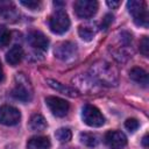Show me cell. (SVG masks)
I'll return each instance as SVG.
<instances>
[{
    "label": "cell",
    "mask_w": 149,
    "mask_h": 149,
    "mask_svg": "<svg viewBox=\"0 0 149 149\" xmlns=\"http://www.w3.org/2000/svg\"><path fill=\"white\" fill-rule=\"evenodd\" d=\"M92 77L102 85L115 86L118 84V71L107 62H97L93 64Z\"/></svg>",
    "instance_id": "6da1fadb"
},
{
    "label": "cell",
    "mask_w": 149,
    "mask_h": 149,
    "mask_svg": "<svg viewBox=\"0 0 149 149\" xmlns=\"http://www.w3.org/2000/svg\"><path fill=\"white\" fill-rule=\"evenodd\" d=\"M49 28L55 34H64L70 28V19L68 13L59 8L56 9L49 17Z\"/></svg>",
    "instance_id": "7a4b0ae2"
},
{
    "label": "cell",
    "mask_w": 149,
    "mask_h": 149,
    "mask_svg": "<svg viewBox=\"0 0 149 149\" xmlns=\"http://www.w3.org/2000/svg\"><path fill=\"white\" fill-rule=\"evenodd\" d=\"M127 8H128V12L132 14L135 24L140 27H144V28L148 27V21H149L148 10L143 1L130 0L127 2Z\"/></svg>",
    "instance_id": "3957f363"
},
{
    "label": "cell",
    "mask_w": 149,
    "mask_h": 149,
    "mask_svg": "<svg viewBox=\"0 0 149 149\" xmlns=\"http://www.w3.org/2000/svg\"><path fill=\"white\" fill-rule=\"evenodd\" d=\"M15 86L14 88L12 90V97L15 98L16 100H20V101H23V102H27L31 99L33 97V91H31V87L28 83V80L26 79V77L20 73L15 77Z\"/></svg>",
    "instance_id": "277c9868"
},
{
    "label": "cell",
    "mask_w": 149,
    "mask_h": 149,
    "mask_svg": "<svg viewBox=\"0 0 149 149\" xmlns=\"http://www.w3.org/2000/svg\"><path fill=\"white\" fill-rule=\"evenodd\" d=\"M81 119L85 125L90 127H101L105 123V118L102 113L93 105H85L81 111Z\"/></svg>",
    "instance_id": "5b68a950"
},
{
    "label": "cell",
    "mask_w": 149,
    "mask_h": 149,
    "mask_svg": "<svg viewBox=\"0 0 149 149\" xmlns=\"http://www.w3.org/2000/svg\"><path fill=\"white\" fill-rule=\"evenodd\" d=\"M74 13L80 19H90L95 15L98 10V2L95 0H77L73 5Z\"/></svg>",
    "instance_id": "8992f818"
},
{
    "label": "cell",
    "mask_w": 149,
    "mask_h": 149,
    "mask_svg": "<svg viewBox=\"0 0 149 149\" xmlns=\"http://www.w3.org/2000/svg\"><path fill=\"white\" fill-rule=\"evenodd\" d=\"M45 104L47 106L49 107L50 112L58 116V118H63L68 114L69 109H70V105L69 102L65 100V99H62L59 97H54V95H50V97H47L45 98Z\"/></svg>",
    "instance_id": "52a82bcc"
},
{
    "label": "cell",
    "mask_w": 149,
    "mask_h": 149,
    "mask_svg": "<svg viewBox=\"0 0 149 149\" xmlns=\"http://www.w3.org/2000/svg\"><path fill=\"white\" fill-rule=\"evenodd\" d=\"M21 120L20 111L9 105H3L0 107V123L5 126H15Z\"/></svg>",
    "instance_id": "ba28073f"
},
{
    "label": "cell",
    "mask_w": 149,
    "mask_h": 149,
    "mask_svg": "<svg viewBox=\"0 0 149 149\" xmlns=\"http://www.w3.org/2000/svg\"><path fill=\"white\" fill-rule=\"evenodd\" d=\"M77 52V45L70 41H63L56 44L54 49V55L62 61H69L74 57Z\"/></svg>",
    "instance_id": "9c48e42d"
},
{
    "label": "cell",
    "mask_w": 149,
    "mask_h": 149,
    "mask_svg": "<svg viewBox=\"0 0 149 149\" xmlns=\"http://www.w3.org/2000/svg\"><path fill=\"white\" fill-rule=\"evenodd\" d=\"M104 141L109 149H121L127 144V137L119 130H109L105 134Z\"/></svg>",
    "instance_id": "30bf717a"
},
{
    "label": "cell",
    "mask_w": 149,
    "mask_h": 149,
    "mask_svg": "<svg viewBox=\"0 0 149 149\" xmlns=\"http://www.w3.org/2000/svg\"><path fill=\"white\" fill-rule=\"evenodd\" d=\"M28 43L30 44V47H33L34 49L41 50V51H45L49 47V40L47 38V36L38 30H33L28 34Z\"/></svg>",
    "instance_id": "8fae6325"
},
{
    "label": "cell",
    "mask_w": 149,
    "mask_h": 149,
    "mask_svg": "<svg viewBox=\"0 0 149 149\" xmlns=\"http://www.w3.org/2000/svg\"><path fill=\"white\" fill-rule=\"evenodd\" d=\"M23 57V49L20 45H13L6 54V61L9 65L12 66H16Z\"/></svg>",
    "instance_id": "7c38bea8"
},
{
    "label": "cell",
    "mask_w": 149,
    "mask_h": 149,
    "mask_svg": "<svg viewBox=\"0 0 149 149\" xmlns=\"http://www.w3.org/2000/svg\"><path fill=\"white\" fill-rule=\"evenodd\" d=\"M0 16L5 20H13L17 17V12L13 2L10 1H0Z\"/></svg>",
    "instance_id": "4fadbf2b"
},
{
    "label": "cell",
    "mask_w": 149,
    "mask_h": 149,
    "mask_svg": "<svg viewBox=\"0 0 149 149\" xmlns=\"http://www.w3.org/2000/svg\"><path fill=\"white\" fill-rule=\"evenodd\" d=\"M50 146V140L47 136H34L27 142L28 149H49Z\"/></svg>",
    "instance_id": "5bb4252c"
},
{
    "label": "cell",
    "mask_w": 149,
    "mask_h": 149,
    "mask_svg": "<svg viewBox=\"0 0 149 149\" xmlns=\"http://www.w3.org/2000/svg\"><path fill=\"white\" fill-rule=\"evenodd\" d=\"M78 34H79V36H80L81 40H84L86 42H90V41L93 40V37L97 34V27L93 23L81 24L78 28Z\"/></svg>",
    "instance_id": "9a60e30c"
},
{
    "label": "cell",
    "mask_w": 149,
    "mask_h": 149,
    "mask_svg": "<svg viewBox=\"0 0 149 149\" xmlns=\"http://www.w3.org/2000/svg\"><path fill=\"white\" fill-rule=\"evenodd\" d=\"M129 78L144 87L148 85V73L141 68H133L129 71Z\"/></svg>",
    "instance_id": "2e32d148"
},
{
    "label": "cell",
    "mask_w": 149,
    "mask_h": 149,
    "mask_svg": "<svg viewBox=\"0 0 149 149\" xmlns=\"http://www.w3.org/2000/svg\"><path fill=\"white\" fill-rule=\"evenodd\" d=\"M47 81H48V84H49L50 87H52L54 90L58 91L59 93H63V94L69 95V97H77V95H78L77 91H74L73 88L66 86L65 84H62V83L56 81V80H54V79H48Z\"/></svg>",
    "instance_id": "e0dca14e"
},
{
    "label": "cell",
    "mask_w": 149,
    "mask_h": 149,
    "mask_svg": "<svg viewBox=\"0 0 149 149\" xmlns=\"http://www.w3.org/2000/svg\"><path fill=\"white\" fill-rule=\"evenodd\" d=\"M29 127H30L31 130L42 132V130H44L47 128V121H45V119H44L43 115H41V114H34L30 118Z\"/></svg>",
    "instance_id": "ac0fdd59"
},
{
    "label": "cell",
    "mask_w": 149,
    "mask_h": 149,
    "mask_svg": "<svg viewBox=\"0 0 149 149\" xmlns=\"http://www.w3.org/2000/svg\"><path fill=\"white\" fill-rule=\"evenodd\" d=\"M79 140L86 147H95L98 144V142H99L98 137L92 133H80Z\"/></svg>",
    "instance_id": "d6986e66"
},
{
    "label": "cell",
    "mask_w": 149,
    "mask_h": 149,
    "mask_svg": "<svg viewBox=\"0 0 149 149\" xmlns=\"http://www.w3.org/2000/svg\"><path fill=\"white\" fill-rule=\"evenodd\" d=\"M55 136L61 143H65V142H69L71 140L72 133H71V130L69 128H59V129L56 130Z\"/></svg>",
    "instance_id": "ffe728a7"
},
{
    "label": "cell",
    "mask_w": 149,
    "mask_h": 149,
    "mask_svg": "<svg viewBox=\"0 0 149 149\" xmlns=\"http://www.w3.org/2000/svg\"><path fill=\"white\" fill-rule=\"evenodd\" d=\"M10 42V31L6 26L0 24V47H7Z\"/></svg>",
    "instance_id": "44dd1931"
},
{
    "label": "cell",
    "mask_w": 149,
    "mask_h": 149,
    "mask_svg": "<svg viewBox=\"0 0 149 149\" xmlns=\"http://www.w3.org/2000/svg\"><path fill=\"white\" fill-rule=\"evenodd\" d=\"M20 3H21L22 6H24L26 8L31 9V10H37V9H40L41 6H42L41 1H36V0H21Z\"/></svg>",
    "instance_id": "7402d4cb"
},
{
    "label": "cell",
    "mask_w": 149,
    "mask_h": 149,
    "mask_svg": "<svg viewBox=\"0 0 149 149\" xmlns=\"http://www.w3.org/2000/svg\"><path fill=\"white\" fill-rule=\"evenodd\" d=\"M140 52L144 57L149 56V40H148V36H143L142 40L140 41Z\"/></svg>",
    "instance_id": "603a6c76"
},
{
    "label": "cell",
    "mask_w": 149,
    "mask_h": 149,
    "mask_svg": "<svg viewBox=\"0 0 149 149\" xmlns=\"http://www.w3.org/2000/svg\"><path fill=\"white\" fill-rule=\"evenodd\" d=\"M139 126H140L139 121H137L136 119H134V118L127 119L126 122H125V127H126V129H127L128 132H132V133L135 132V130L139 128Z\"/></svg>",
    "instance_id": "cb8c5ba5"
},
{
    "label": "cell",
    "mask_w": 149,
    "mask_h": 149,
    "mask_svg": "<svg viewBox=\"0 0 149 149\" xmlns=\"http://www.w3.org/2000/svg\"><path fill=\"white\" fill-rule=\"evenodd\" d=\"M113 22V15L112 14H106L105 15V17L102 19V22H101V26H100V28L101 29H104V30H106L109 26H111V23Z\"/></svg>",
    "instance_id": "d4e9b609"
},
{
    "label": "cell",
    "mask_w": 149,
    "mask_h": 149,
    "mask_svg": "<svg viewBox=\"0 0 149 149\" xmlns=\"http://www.w3.org/2000/svg\"><path fill=\"white\" fill-rule=\"evenodd\" d=\"M106 3H107V6L111 7V8H116V7H119L120 1H109V0H108Z\"/></svg>",
    "instance_id": "484cf974"
},
{
    "label": "cell",
    "mask_w": 149,
    "mask_h": 149,
    "mask_svg": "<svg viewBox=\"0 0 149 149\" xmlns=\"http://www.w3.org/2000/svg\"><path fill=\"white\" fill-rule=\"evenodd\" d=\"M149 140H148V134H146L144 136H143V139H142V146L144 147V148H148V146H149Z\"/></svg>",
    "instance_id": "4316f807"
},
{
    "label": "cell",
    "mask_w": 149,
    "mask_h": 149,
    "mask_svg": "<svg viewBox=\"0 0 149 149\" xmlns=\"http://www.w3.org/2000/svg\"><path fill=\"white\" fill-rule=\"evenodd\" d=\"M2 79H3V70H2V65L0 63V81H2Z\"/></svg>",
    "instance_id": "83f0119b"
}]
</instances>
